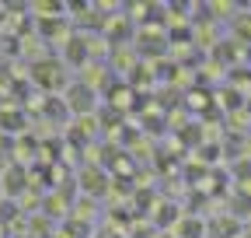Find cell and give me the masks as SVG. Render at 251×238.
I'll list each match as a JSON object with an SVG mask.
<instances>
[{"instance_id":"1","label":"cell","mask_w":251,"mask_h":238,"mask_svg":"<svg viewBox=\"0 0 251 238\" xmlns=\"http://www.w3.org/2000/svg\"><path fill=\"white\" fill-rule=\"evenodd\" d=\"M67 102H70V109L77 112V116H87L91 109H94V88L91 84H74L70 91H67Z\"/></svg>"},{"instance_id":"4","label":"cell","mask_w":251,"mask_h":238,"mask_svg":"<svg viewBox=\"0 0 251 238\" xmlns=\"http://www.w3.org/2000/svg\"><path fill=\"white\" fill-rule=\"evenodd\" d=\"M84 182H87V186H84L87 193H101V186H98L101 175H98V172H84Z\"/></svg>"},{"instance_id":"5","label":"cell","mask_w":251,"mask_h":238,"mask_svg":"<svg viewBox=\"0 0 251 238\" xmlns=\"http://www.w3.org/2000/svg\"><path fill=\"white\" fill-rule=\"evenodd\" d=\"M181 235L188 238V235H192V238H202V224L199 221H181Z\"/></svg>"},{"instance_id":"2","label":"cell","mask_w":251,"mask_h":238,"mask_svg":"<svg viewBox=\"0 0 251 238\" xmlns=\"http://www.w3.org/2000/svg\"><path fill=\"white\" fill-rule=\"evenodd\" d=\"M234 35L237 42H251V14H234Z\"/></svg>"},{"instance_id":"3","label":"cell","mask_w":251,"mask_h":238,"mask_svg":"<svg viewBox=\"0 0 251 238\" xmlns=\"http://www.w3.org/2000/svg\"><path fill=\"white\" fill-rule=\"evenodd\" d=\"M67 56H70V63H84V60H87L84 39H70V42H67Z\"/></svg>"},{"instance_id":"6","label":"cell","mask_w":251,"mask_h":238,"mask_svg":"<svg viewBox=\"0 0 251 238\" xmlns=\"http://www.w3.org/2000/svg\"><path fill=\"white\" fill-rule=\"evenodd\" d=\"M244 238H251V231H248V235H244Z\"/></svg>"}]
</instances>
